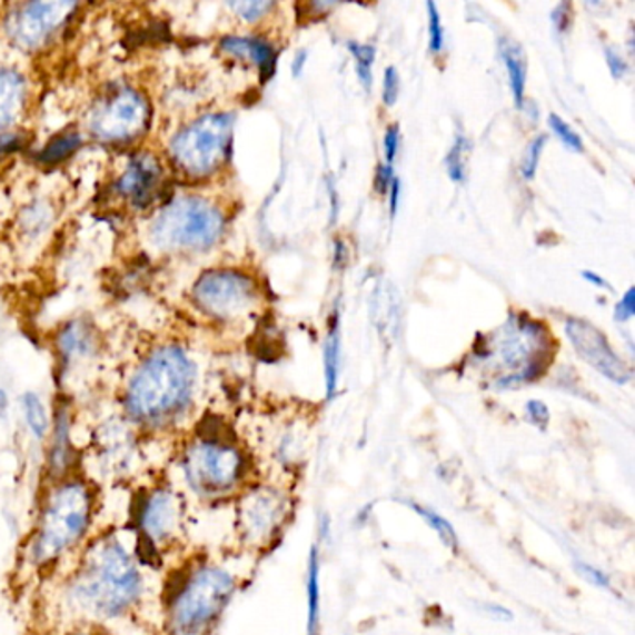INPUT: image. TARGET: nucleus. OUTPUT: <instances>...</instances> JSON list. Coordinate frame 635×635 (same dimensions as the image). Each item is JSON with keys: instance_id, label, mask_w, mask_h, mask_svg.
Instances as JSON below:
<instances>
[{"instance_id": "nucleus-43", "label": "nucleus", "mask_w": 635, "mask_h": 635, "mask_svg": "<svg viewBox=\"0 0 635 635\" xmlns=\"http://www.w3.org/2000/svg\"><path fill=\"white\" fill-rule=\"evenodd\" d=\"M7 408V395L4 391H0V413Z\"/></svg>"}, {"instance_id": "nucleus-30", "label": "nucleus", "mask_w": 635, "mask_h": 635, "mask_svg": "<svg viewBox=\"0 0 635 635\" xmlns=\"http://www.w3.org/2000/svg\"><path fill=\"white\" fill-rule=\"evenodd\" d=\"M576 568H578L579 576L587 579L589 584L601 587V589L612 591V579L606 573H602L598 568L593 567L589 563L578 562L576 563Z\"/></svg>"}, {"instance_id": "nucleus-31", "label": "nucleus", "mask_w": 635, "mask_h": 635, "mask_svg": "<svg viewBox=\"0 0 635 635\" xmlns=\"http://www.w3.org/2000/svg\"><path fill=\"white\" fill-rule=\"evenodd\" d=\"M399 87H401V82H399L397 69L386 68V71H384L383 99L388 107H394L395 101L399 98Z\"/></svg>"}, {"instance_id": "nucleus-2", "label": "nucleus", "mask_w": 635, "mask_h": 635, "mask_svg": "<svg viewBox=\"0 0 635 635\" xmlns=\"http://www.w3.org/2000/svg\"><path fill=\"white\" fill-rule=\"evenodd\" d=\"M140 591L137 563L116 540H105L90 549L73 585L77 604L98 617L126 613L138 601Z\"/></svg>"}, {"instance_id": "nucleus-15", "label": "nucleus", "mask_w": 635, "mask_h": 635, "mask_svg": "<svg viewBox=\"0 0 635 635\" xmlns=\"http://www.w3.org/2000/svg\"><path fill=\"white\" fill-rule=\"evenodd\" d=\"M220 49L228 52L231 57L242 58V60H250L256 63L261 75V81L267 82L272 79L276 71V62H278V54H276L275 47L269 46L267 41L258 40V38H239V36H229L220 41Z\"/></svg>"}, {"instance_id": "nucleus-42", "label": "nucleus", "mask_w": 635, "mask_h": 635, "mask_svg": "<svg viewBox=\"0 0 635 635\" xmlns=\"http://www.w3.org/2000/svg\"><path fill=\"white\" fill-rule=\"evenodd\" d=\"M347 258H349V256H347V248H345L344 242L336 241V267L341 269V267L345 265V261H347Z\"/></svg>"}, {"instance_id": "nucleus-3", "label": "nucleus", "mask_w": 635, "mask_h": 635, "mask_svg": "<svg viewBox=\"0 0 635 635\" xmlns=\"http://www.w3.org/2000/svg\"><path fill=\"white\" fill-rule=\"evenodd\" d=\"M92 520V493L82 482H63L47 496L32 538V557L40 565L81 543Z\"/></svg>"}, {"instance_id": "nucleus-33", "label": "nucleus", "mask_w": 635, "mask_h": 635, "mask_svg": "<svg viewBox=\"0 0 635 635\" xmlns=\"http://www.w3.org/2000/svg\"><path fill=\"white\" fill-rule=\"evenodd\" d=\"M399 151V127H388V131L384 135V155H386V165L394 167L395 155Z\"/></svg>"}, {"instance_id": "nucleus-22", "label": "nucleus", "mask_w": 635, "mask_h": 635, "mask_svg": "<svg viewBox=\"0 0 635 635\" xmlns=\"http://www.w3.org/2000/svg\"><path fill=\"white\" fill-rule=\"evenodd\" d=\"M410 505V509L418 513L419 518H424V520L427 522V526L438 535V538H440L441 544H444L446 548L452 549V552H457L458 535L457 532H455V527L452 526V522L444 518V516L438 515L436 510L429 509V507H424V505Z\"/></svg>"}, {"instance_id": "nucleus-24", "label": "nucleus", "mask_w": 635, "mask_h": 635, "mask_svg": "<svg viewBox=\"0 0 635 635\" xmlns=\"http://www.w3.org/2000/svg\"><path fill=\"white\" fill-rule=\"evenodd\" d=\"M23 408L30 430L38 438H43L47 435V429H49V418H47L46 407L40 401V397L34 394L24 395Z\"/></svg>"}, {"instance_id": "nucleus-7", "label": "nucleus", "mask_w": 635, "mask_h": 635, "mask_svg": "<svg viewBox=\"0 0 635 635\" xmlns=\"http://www.w3.org/2000/svg\"><path fill=\"white\" fill-rule=\"evenodd\" d=\"M183 468L195 490L204 496H220L242 482L247 458L231 441L206 435L185 452Z\"/></svg>"}, {"instance_id": "nucleus-29", "label": "nucleus", "mask_w": 635, "mask_h": 635, "mask_svg": "<svg viewBox=\"0 0 635 635\" xmlns=\"http://www.w3.org/2000/svg\"><path fill=\"white\" fill-rule=\"evenodd\" d=\"M234 8L235 12L239 13L245 21H256V19L261 18L265 13L269 12L270 8L275 7L272 2H234L229 4Z\"/></svg>"}, {"instance_id": "nucleus-16", "label": "nucleus", "mask_w": 635, "mask_h": 635, "mask_svg": "<svg viewBox=\"0 0 635 635\" xmlns=\"http://www.w3.org/2000/svg\"><path fill=\"white\" fill-rule=\"evenodd\" d=\"M27 103V82L16 69H0V135L12 127Z\"/></svg>"}, {"instance_id": "nucleus-17", "label": "nucleus", "mask_w": 635, "mask_h": 635, "mask_svg": "<svg viewBox=\"0 0 635 635\" xmlns=\"http://www.w3.org/2000/svg\"><path fill=\"white\" fill-rule=\"evenodd\" d=\"M502 58H504L505 68L509 71L510 90H513L516 107H524L527 81L526 54L515 41H504Z\"/></svg>"}, {"instance_id": "nucleus-40", "label": "nucleus", "mask_w": 635, "mask_h": 635, "mask_svg": "<svg viewBox=\"0 0 635 635\" xmlns=\"http://www.w3.org/2000/svg\"><path fill=\"white\" fill-rule=\"evenodd\" d=\"M488 613H490L494 618H504V621H510V618H513V613H510L507 607L498 606V604L488 606Z\"/></svg>"}, {"instance_id": "nucleus-36", "label": "nucleus", "mask_w": 635, "mask_h": 635, "mask_svg": "<svg viewBox=\"0 0 635 635\" xmlns=\"http://www.w3.org/2000/svg\"><path fill=\"white\" fill-rule=\"evenodd\" d=\"M394 167L391 165H383L378 168L377 172V190L380 195H386L389 189V185L394 181Z\"/></svg>"}, {"instance_id": "nucleus-20", "label": "nucleus", "mask_w": 635, "mask_h": 635, "mask_svg": "<svg viewBox=\"0 0 635 635\" xmlns=\"http://www.w3.org/2000/svg\"><path fill=\"white\" fill-rule=\"evenodd\" d=\"M82 146V135L79 131L63 132L60 137L52 138L51 142L47 143L46 148L41 149L38 155L41 165L46 167H54L60 162L66 161L68 157L77 151Z\"/></svg>"}, {"instance_id": "nucleus-1", "label": "nucleus", "mask_w": 635, "mask_h": 635, "mask_svg": "<svg viewBox=\"0 0 635 635\" xmlns=\"http://www.w3.org/2000/svg\"><path fill=\"white\" fill-rule=\"evenodd\" d=\"M196 367L185 350L167 345L140 364L127 386L126 407L142 424H165L189 405Z\"/></svg>"}, {"instance_id": "nucleus-23", "label": "nucleus", "mask_w": 635, "mask_h": 635, "mask_svg": "<svg viewBox=\"0 0 635 635\" xmlns=\"http://www.w3.org/2000/svg\"><path fill=\"white\" fill-rule=\"evenodd\" d=\"M468 138L458 135V137L455 138L453 148L449 149V153H447V173H449V178H452L455 183H463L464 179H466V153H468Z\"/></svg>"}, {"instance_id": "nucleus-5", "label": "nucleus", "mask_w": 635, "mask_h": 635, "mask_svg": "<svg viewBox=\"0 0 635 635\" xmlns=\"http://www.w3.org/2000/svg\"><path fill=\"white\" fill-rule=\"evenodd\" d=\"M231 574L218 567H201L179 585L170 602L173 635H204L222 615L234 595Z\"/></svg>"}, {"instance_id": "nucleus-26", "label": "nucleus", "mask_w": 635, "mask_h": 635, "mask_svg": "<svg viewBox=\"0 0 635 635\" xmlns=\"http://www.w3.org/2000/svg\"><path fill=\"white\" fill-rule=\"evenodd\" d=\"M549 127L567 148L574 149V151H584V142H582L578 132L574 131L573 127L568 126L563 118L557 115H549Z\"/></svg>"}, {"instance_id": "nucleus-39", "label": "nucleus", "mask_w": 635, "mask_h": 635, "mask_svg": "<svg viewBox=\"0 0 635 635\" xmlns=\"http://www.w3.org/2000/svg\"><path fill=\"white\" fill-rule=\"evenodd\" d=\"M306 62H308V51H298L297 54H295V60H292L291 63V71L292 75H295V77H298V75L302 73V69L304 66H306Z\"/></svg>"}, {"instance_id": "nucleus-32", "label": "nucleus", "mask_w": 635, "mask_h": 635, "mask_svg": "<svg viewBox=\"0 0 635 635\" xmlns=\"http://www.w3.org/2000/svg\"><path fill=\"white\" fill-rule=\"evenodd\" d=\"M526 414L527 419H529L535 427H538V429H546V427H548L549 410L543 401H537V399L527 401Z\"/></svg>"}, {"instance_id": "nucleus-37", "label": "nucleus", "mask_w": 635, "mask_h": 635, "mask_svg": "<svg viewBox=\"0 0 635 635\" xmlns=\"http://www.w3.org/2000/svg\"><path fill=\"white\" fill-rule=\"evenodd\" d=\"M570 8H573L570 4H562V7H557L554 16H552L555 27H557L559 32L567 30L568 24H570V21H573V16H570Z\"/></svg>"}, {"instance_id": "nucleus-8", "label": "nucleus", "mask_w": 635, "mask_h": 635, "mask_svg": "<svg viewBox=\"0 0 635 635\" xmlns=\"http://www.w3.org/2000/svg\"><path fill=\"white\" fill-rule=\"evenodd\" d=\"M149 120L148 98L135 88L121 87L105 93L93 105L88 127L101 142L127 143L148 131Z\"/></svg>"}, {"instance_id": "nucleus-13", "label": "nucleus", "mask_w": 635, "mask_h": 635, "mask_svg": "<svg viewBox=\"0 0 635 635\" xmlns=\"http://www.w3.org/2000/svg\"><path fill=\"white\" fill-rule=\"evenodd\" d=\"M179 509L178 502L172 493L168 490H155L149 494L143 502V507L138 515V524L142 532L143 543L151 544L157 548V544L165 543L172 537L178 527Z\"/></svg>"}, {"instance_id": "nucleus-21", "label": "nucleus", "mask_w": 635, "mask_h": 635, "mask_svg": "<svg viewBox=\"0 0 635 635\" xmlns=\"http://www.w3.org/2000/svg\"><path fill=\"white\" fill-rule=\"evenodd\" d=\"M339 377V315L334 314L330 333L325 341V380H327V397L333 399L338 389Z\"/></svg>"}, {"instance_id": "nucleus-19", "label": "nucleus", "mask_w": 635, "mask_h": 635, "mask_svg": "<svg viewBox=\"0 0 635 635\" xmlns=\"http://www.w3.org/2000/svg\"><path fill=\"white\" fill-rule=\"evenodd\" d=\"M319 549L317 546L309 552L308 562V634L319 635V626H321V591H319Z\"/></svg>"}, {"instance_id": "nucleus-44", "label": "nucleus", "mask_w": 635, "mask_h": 635, "mask_svg": "<svg viewBox=\"0 0 635 635\" xmlns=\"http://www.w3.org/2000/svg\"><path fill=\"white\" fill-rule=\"evenodd\" d=\"M75 635H96V634H75Z\"/></svg>"}, {"instance_id": "nucleus-10", "label": "nucleus", "mask_w": 635, "mask_h": 635, "mask_svg": "<svg viewBox=\"0 0 635 635\" xmlns=\"http://www.w3.org/2000/svg\"><path fill=\"white\" fill-rule=\"evenodd\" d=\"M77 10L75 2H27L13 8L4 21V29L23 49L34 51L51 41L58 30L63 29Z\"/></svg>"}, {"instance_id": "nucleus-25", "label": "nucleus", "mask_w": 635, "mask_h": 635, "mask_svg": "<svg viewBox=\"0 0 635 635\" xmlns=\"http://www.w3.org/2000/svg\"><path fill=\"white\" fill-rule=\"evenodd\" d=\"M349 51L353 52V57H355L356 73H358L361 87L366 88L367 92H369L373 85L375 47L361 46V43H349Z\"/></svg>"}, {"instance_id": "nucleus-35", "label": "nucleus", "mask_w": 635, "mask_h": 635, "mask_svg": "<svg viewBox=\"0 0 635 635\" xmlns=\"http://www.w3.org/2000/svg\"><path fill=\"white\" fill-rule=\"evenodd\" d=\"M606 60L607 66H609V69H612V73L615 79H621V77H624L626 71H628V63H626V60H624V58L621 57V54H618V52L615 51L613 47H607Z\"/></svg>"}, {"instance_id": "nucleus-38", "label": "nucleus", "mask_w": 635, "mask_h": 635, "mask_svg": "<svg viewBox=\"0 0 635 635\" xmlns=\"http://www.w3.org/2000/svg\"><path fill=\"white\" fill-rule=\"evenodd\" d=\"M399 190H401V181L399 179L394 178L391 185H389V212H391V217H395V212H397V206H399Z\"/></svg>"}, {"instance_id": "nucleus-11", "label": "nucleus", "mask_w": 635, "mask_h": 635, "mask_svg": "<svg viewBox=\"0 0 635 635\" xmlns=\"http://www.w3.org/2000/svg\"><path fill=\"white\" fill-rule=\"evenodd\" d=\"M565 328H567V336L573 341L574 349L589 366L595 367L596 371L602 373L613 383H628L632 377L628 366L615 355L606 336L595 325L570 317L565 323Z\"/></svg>"}, {"instance_id": "nucleus-27", "label": "nucleus", "mask_w": 635, "mask_h": 635, "mask_svg": "<svg viewBox=\"0 0 635 635\" xmlns=\"http://www.w3.org/2000/svg\"><path fill=\"white\" fill-rule=\"evenodd\" d=\"M546 142H548V138L540 135V137L535 138L532 143H529V148H527L526 157H524V165H522V176L526 181H532L535 178V173H537L538 161H540V157H543L544 148H546Z\"/></svg>"}, {"instance_id": "nucleus-9", "label": "nucleus", "mask_w": 635, "mask_h": 635, "mask_svg": "<svg viewBox=\"0 0 635 635\" xmlns=\"http://www.w3.org/2000/svg\"><path fill=\"white\" fill-rule=\"evenodd\" d=\"M195 300L206 314L218 319H235L256 302V286L237 270H209L196 281Z\"/></svg>"}, {"instance_id": "nucleus-6", "label": "nucleus", "mask_w": 635, "mask_h": 635, "mask_svg": "<svg viewBox=\"0 0 635 635\" xmlns=\"http://www.w3.org/2000/svg\"><path fill=\"white\" fill-rule=\"evenodd\" d=\"M231 127L229 115H206L190 121L170 143L173 167L189 178L212 176L228 157Z\"/></svg>"}, {"instance_id": "nucleus-14", "label": "nucleus", "mask_w": 635, "mask_h": 635, "mask_svg": "<svg viewBox=\"0 0 635 635\" xmlns=\"http://www.w3.org/2000/svg\"><path fill=\"white\" fill-rule=\"evenodd\" d=\"M242 524L250 538H267L275 533L284 516V505L278 494L261 490L248 498L242 507Z\"/></svg>"}, {"instance_id": "nucleus-34", "label": "nucleus", "mask_w": 635, "mask_h": 635, "mask_svg": "<svg viewBox=\"0 0 635 635\" xmlns=\"http://www.w3.org/2000/svg\"><path fill=\"white\" fill-rule=\"evenodd\" d=\"M634 289H628L626 295L621 298V302H618L617 308H615V319H617V321H628V319L634 317Z\"/></svg>"}, {"instance_id": "nucleus-4", "label": "nucleus", "mask_w": 635, "mask_h": 635, "mask_svg": "<svg viewBox=\"0 0 635 635\" xmlns=\"http://www.w3.org/2000/svg\"><path fill=\"white\" fill-rule=\"evenodd\" d=\"M224 231V215L200 196H181L162 207L149 226V241L162 252L211 248Z\"/></svg>"}, {"instance_id": "nucleus-28", "label": "nucleus", "mask_w": 635, "mask_h": 635, "mask_svg": "<svg viewBox=\"0 0 635 635\" xmlns=\"http://www.w3.org/2000/svg\"><path fill=\"white\" fill-rule=\"evenodd\" d=\"M427 10H429V47L430 52L436 54L444 49V27L435 2H427Z\"/></svg>"}, {"instance_id": "nucleus-18", "label": "nucleus", "mask_w": 635, "mask_h": 635, "mask_svg": "<svg viewBox=\"0 0 635 635\" xmlns=\"http://www.w3.org/2000/svg\"><path fill=\"white\" fill-rule=\"evenodd\" d=\"M69 460H71V441H69V419L66 408H60L57 416V427H54V438H52L51 455H49V466L54 475H62L68 472Z\"/></svg>"}, {"instance_id": "nucleus-12", "label": "nucleus", "mask_w": 635, "mask_h": 635, "mask_svg": "<svg viewBox=\"0 0 635 635\" xmlns=\"http://www.w3.org/2000/svg\"><path fill=\"white\" fill-rule=\"evenodd\" d=\"M165 183V168L151 153L135 155L116 181V195L132 209H146L159 196Z\"/></svg>"}, {"instance_id": "nucleus-41", "label": "nucleus", "mask_w": 635, "mask_h": 635, "mask_svg": "<svg viewBox=\"0 0 635 635\" xmlns=\"http://www.w3.org/2000/svg\"><path fill=\"white\" fill-rule=\"evenodd\" d=\"M582 276H584L585 280L589 281V284H593V286L602 287V289H609V286H607V281L604 280L602 276L596 275V272H591V270H584V275Z\"/></svg>"}]
</instances>
